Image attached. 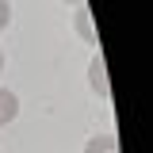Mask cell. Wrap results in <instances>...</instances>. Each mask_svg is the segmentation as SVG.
Returning a JSON list of instances; mask_svg holds the SVG:
<instances>
[{
  "label": "cell",
  "mask_w": 153,
  "mask_h": 153,
  "mask_svg": "<svg viewBox=\"0 0 153 153\" xmlns=\"http://www.w3.org/2000/svg\"><path fill=\"white\" fill-rule=\"evenodd\" d=\"M88 84H92V92L96 96H111V80H107V61H103V54L96 50L92 54V65H88Z\"/></svg>",
  "instance_id": "1"
},
{
  "label": "cell",
  "mask_w": 153,
  "mask_h": 153,
  "mask_svg": "<svg viewBox=\"0 0 153 153\" xmlns=\"http://www.w3.org/2000/svg\"><path fill=\"white\" fill-rule=\"evenodd\" d=\"M73 27H76V35L84 38L88 46H100V35H96V23H92V12H88V4H80V8H76Z\"/></svg>",
  "instance_id": "2"
},
{
  "label": "cell",
  "mask_w": 153,
  "mask_h": 153,
  "mask_svg": "<svg viewBox=\"0 0 153 153\" xmlns=\"http://www.w3.org/2000/svg\"><path fill=\"white\" fill-rule=\"evenodd\" d=\"M16 115H19V96L12 88H0V126H8Z\"/></svg>",
  "instance_id": "3"
},
{
  "label": "cell",
  "mask_w": 153,
  "mask_h": 153,
  "mask_svg": "<svg viewBox=\"0 0 153 153\" xmlns=\"http://www.w3.org/2000/svg\"><path fill=\"white\" fill-rule=\"evenodd\" d=\"M84 153H119V138L115 134H96L84 142Z\"/></svg>",
  "instance_id": "4"
},
{
  "label": "cell",
  "mask_w": 153,
  "mask_h": 153,
  "mask_svg": "<svg viewBox=\"0 0 153 153\" xmlns=\"http://www.w3.org/2000/svg\"><path fill=\"white\" fill-rule=\"evenodd\" d=\"M8 23H12V4H8V0H0V31H4Z\"/></svg>",
  "instance_id": "5"
},
{
  "label": "cell",
  "mask_w": 153,
  "mask_h": 153,
  "mask_svg": "<svg viewBox=\"0 0 153 153\" xmlns=\"http://www.w3.org/2000/svg\"><path fill=\"white\" fill-rule=\"evenodd\" d=\"M65 4H73V8H80V4H88V0H65Z\"/></svg>",
  "instance_id": "6"
},
{
  "label": "cell",
  "mask_w": 153,
  "mask_h": 153,
  "mask_svg": "<svg viewBox=\"0 0 153 153\" xmlns=\"http://www.w3.org/2000/svg\"><path fill=\"white\" fill-rule=\"evenodd\" d=\"M0 73H4V50H0Z\"/></svg>",
  "instance_id": "7"
}]
</instances>
